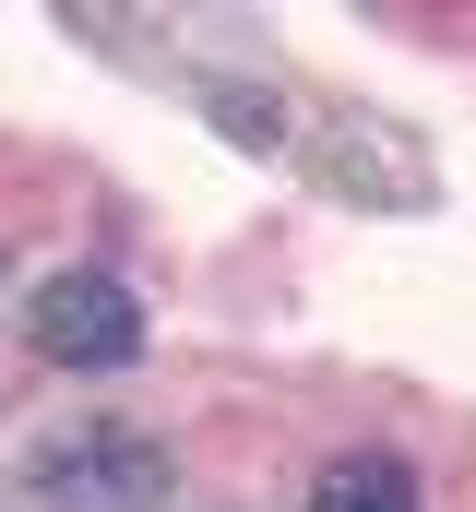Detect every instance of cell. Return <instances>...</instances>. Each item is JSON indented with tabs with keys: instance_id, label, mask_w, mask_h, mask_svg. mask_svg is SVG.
<instances>
[{
	"instance_id": "1",
	"label": "cell",
	"mask_w": 476,
	"mask_h": 512,
	"mask_svg": "<svg viewBox=\"0 0 476 512\" xmlns=\"http://www.w3.org/2000/svg\"><path fill=\"white\" fill-rule=\"evenodd\" d=\"M167 441H143V429H119V417H96V429H60L48 453H36V501L48 512H155L167 501Z\"/></svg>"
},
{
	"instance_id": "2",
	"label": "cell",
	"mask_w": 476,
	"mask_h": 512,
	"mask_svg": "<svg viewBox=\"0 0 476 512\" xmlns=\"http://www.w3.org/2000/svg\"><path fill=\"white\" fill-rule=\"evenodd\" d=\"M24 334H36L48 370H131L143 358V298L119 274H48L24 298Z\"/></svg>"
},
{
	"instance_id": "3",
	"label": "cell",
	"mask_w": 476,
	"mask_h": 512,
	"mask_svg": "<svg viewBox=\"0 0 476 512\" xmlns=\"http://www.w3.org/2000/svg\"><path fill=\"white\" fill-rule=\"evenodd\" d=\"M298 512H417V477H405L393 453H334Z\"/></svg>"
}]
</instances>
